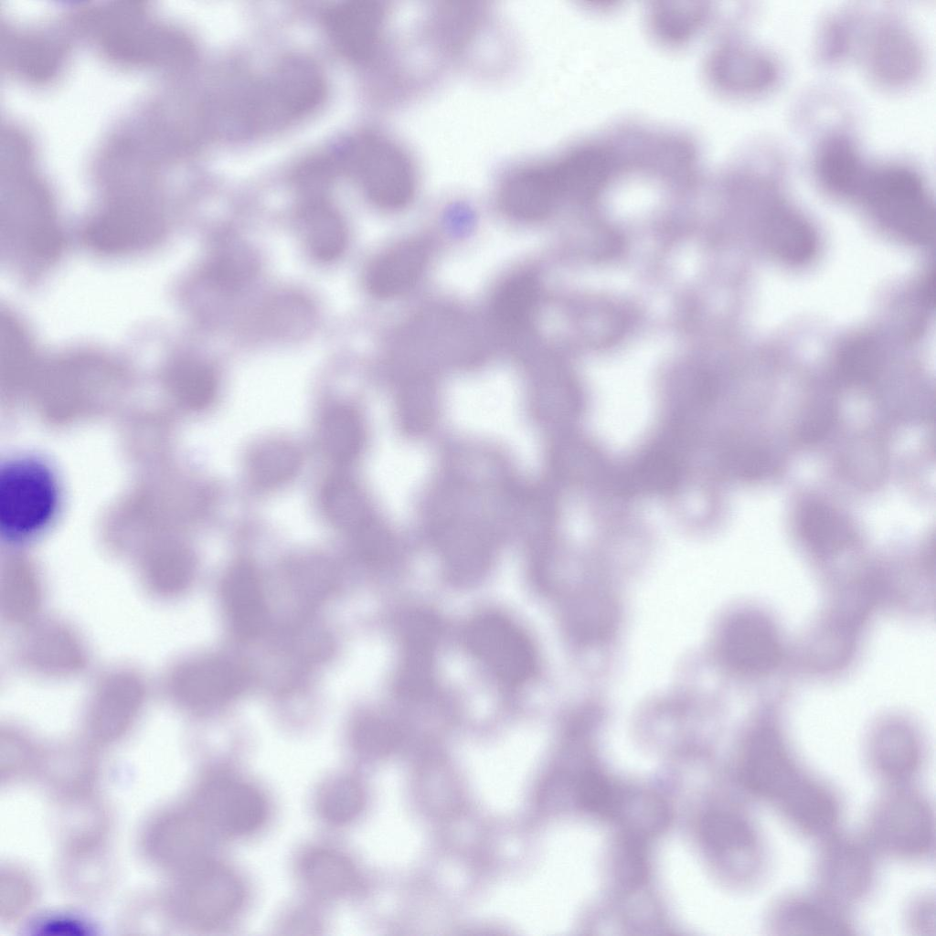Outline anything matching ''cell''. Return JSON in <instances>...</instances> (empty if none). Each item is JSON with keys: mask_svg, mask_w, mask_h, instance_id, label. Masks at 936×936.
I'll return each mask as SVG.
<instances>
[{"mask_svg": "<svg viewBox=\"0 0 936 936\" xmlns=\"http://www.w3.org/2000/svg\"><path fill=\"white\" fill-rule=\"evenodd\" d=\"M2 249L27 266L42 267L62 248V233L45 189L22 179L9 185L1 203Z\"/></svg>", "mask_w": 936, "mask_h": 936, "instance_id": "cell-3", "label": "cell"}, {"mask_svg": "<svg viewBox=\"0 0 936 936\" xmlns=\"http://www.w3.org/2000/svg\"><path fill=\"white\" fill-rule=\"evenodd\" d=\"M560 198L550 161L512 170L502 181L498 193L504 211L523 221L545 217Z\"/></svg>", "mask_w": 936, "mask_h": 936, "instance_id": "cell-16", "label": "cell"}, {"mask_svg": "<svg viewBox=\"0 0 936 936\" xmlns=\"http://www.w3.org/2000/svg\"><path fill=\"white\" fill-rule=\"evenodd\" d=\"M301 872L304 881L324 895H341L350 891L356 882L351 861L331 849H314L302 859Z\"/></svg>", "mask_w": 936, "mask_h": 936, "instance_id": "cell-27", "label": "cell"}, {"mask_svg": "<svg viewBox=\"0 0 936 936\" xmlns=\"http://www.w3.org/2000/svg\"><path fill=\"white\" fill-rule=\"evenodd\" d=\"M164 229L162 218L154 208L141 200L122 199L92 218L84 238L100 252L123 254L154 245Z\"/></svg>", "mask_w": 936, "mask_h": 936, "instance_id": "cell-9", "label": "cell"}, {"mask_svg": "<svg viewBox=\"0 0 936 936\" xmlns=\"http://www.w3.org/2000/svg\"><path fill=\"white\" fill-rule=\"evenodd\" d=\"M323 21L332 42L344 56L364 61L371 58L377 48L385 9L378 1H345L327 8Z\"/></svg>", "mask_w": 936, "mask_h": 936, "instance_id": "cell-15", "label": "cell"}, {"mask_svg": "<svg viewBox=\"0 0 936 936\" xmlns=\"http://www.w3.org/2000/svg\"><path fill=\"white\" fill-rule=\"evenodd\" d=\"M934 813L920 793L903 788L887 792L868 820L870 846L898 858L920 859L933 853Z\"/></svg>", "mask_w": 936, "mask_h": 936, "instance_id": "cell-6", "label": "cell"}, {"mask_svg": "<svg viewBox=\"0 0 936 936\" xmlns=\"http://www.w3.org/2000/svg\"><path fill=\"white\" fill-rule=\"evenodd\" d=\"M857 193L877 219L901 238L917 243L931 239L933 207L920 177L911 169L867 167Z\"/></svg>", "mask_w": 936, "mask_h": 936, "instance_id": "cell-5", "label": "cell"}, {"mask_svg": "<svg viewBox=\"0 0 936 936\" xmlns=\"http://www.w3.org/2000/svg\"><path fill=\"white\" fill-rule=\"evenodd\" d=\"M824 839L816 863L820 891L841 903L862 899L875 875L869 844L834 834Z\"/></svg>", "mask_w": 936, "mask_h": 936, "instance_id": "cell-10", "label": "cell"}, {"mask_svg": "<svg viewBox=\"0 0 936 936\" xmlns=\"http://www.w3.org/2000/svg\"><path fill=\"white\" fill-rule=\"evenodd\" d=\"M739 777L750 792L773 805L801 834L821 837L839 822L837 797L802 769L773 726L757 727L750 735Z\"/></svg>", "mask_w": 936, "mask_h": 936, "instance_id": "cell-1", "label": "cell"}, {"mask_svg": "<svg viewBox=\"0 0 936 936\" xmlns=\"http://www.w3.org/2000/svg\"><path fill=\"white\" fill-rule=\"evenodd\" d=\"M58 57L57 48L35 41L21 45L18 60L19 66H23L27 72L43 76L52 72Z\"/></svg>", "mask_w": 936, "mask_h": 936, "instance_id": "cell-39", "label": "cell"}, {"mask_svg": "<svg viewBox=\"0 0 936 936\" xmlns=\"http://www.w3.org/2000/svg\"><path fill=\"white\" fill-rule=\"evenodd\" d=\"M909 914L912 929L919 930L921 933L923 930H926V933H928V929H933V899L930 900L928 898L919 899L912 905Z\"/></svg>", "mask_w": 936, "mask_h": 936, "instance_id": "cell-41", "label": "cell"}, {"mask_svg": "<svg viewBox=\"0 0 936 936\" xmlns=\"http://www.w3.org/2000/svg\"><path fill=\"white\" fill-rule=\"evenodd\" d=\"M59 488L48 466L33 458L8 461L0 472V531L25 541L50 526L58 511Z\"/></svg>", "mask_w": 936, "mask_h": 936, "instance_id": "cell-4", "label": "cell"}, {"mask_svg": "<svg viewBox=\"0 0 936 936\" xmlns=\"http://www.w3.org/2000/svg\"><path fill=\"white\" fill-rule=\"evenodd\" d=\"M797 529L805 544L822 556L835 554L854 541V532L847 521L834 508L817 501L802 506Z\"/></svg>", "mask_w": 936, "mask_h": 936, "instance_id": "cell-24", "label": "cell"}, {"mask_svg": "<svg viewBox=\"0 0 936 936\" xmlns=\"http://www.w3.org/2000/svg\"><path fill=\"white\" fill-rule=\"evenodd\" d=\"M322 441L328 455L339 463H350L361 445V427L356 414L347 407L335 406L324 416Z\"/></svg>", "mask_w": 936, "mask_h": 936, "instance_id": "cell-32", "label": "cell"}, {"mask_svg": "<svg viewBox=\"0 0 936 936\" xmlns=\"http://www.w3.org/2000/svg\"><path fill=\"white\" fill-rule=\"evenodd\" d=\"M623 787L594 769H586L576 782L578 804L586 812L612 819Z\"/></svg>", "mask_w": 936, "mask_h": 936, "instance_id": "cell-35", "label": "cell"}, {"mask_svg": "<svg viewBox=\"0 0 936 936\" xmlns=\"http://www.w3.org/2000/svg\"><path fill=\"white\" fill-rule=\"evenodd\" d=\"M243 895V887L234 873L220 866H211L193 882L189 908L199 922L217 924L236 913Z\"/></svg>", "mask_w": 936, "mask_h": 936, "instance_id": "cell-21", "label": "cell"}, {"mask_svg": "<svg viewBox=\"0 0 936 936\" xmlns=\"http://www.w3.org/2000/svg\"><path fill=\"white\" fill-rule=\"evenodd\" d=\"M430 249L422 240L402 242L378 256L366 275L368 291L381 298L394 297L411 288L423 274Z\"/></svg>", "mask_w": 936, "mask_h": 936, "instance_id": "cell-20", "label": "cell"}, {"mask_svg": "<svg viewBox=\"0 0 936 936\" xmlns=\"http://www.w3.org/2000/svg\"><path fill=\"white\" fill-rule=\"evenodd\" d=\"M702 840L709 852L739 878H751L760 868L762 847L752 823L730 810L707 813L701 822Z\"/></svg>", "mask_w": 936, "mask_h": 936, "instance_id": "cell-13", "label": "cell"}, {"mask_svg": "<svg viewBox=\"0 0 936 936\" xmlns=\"http://www.w3.org/2000/svg\"><path fill=\"white\" fill-rule=\"evenodd\" d=\"M434 627L428 620L418 618L406 633L401 685L407 692L418 694L430 682Z\"/></svg>", "mask_w": 936, "mask_h": 936, "instance_id": "cell-30", "label": "cell"}, {"mask_svg": "<svg viewBox=\"0 0 936 936\" xmlns=\"http://www.w3.org/2000/svg\"><path fill=\"white\" fill-rule=\"evenodd\" d=\"M465 642L472 654L505 684H522L534 673L537 661L532 643L502 615L486 613L473 619L466 629Z\"/></svg>", "mask_w": 936, "mask_h": 936, "instance_id": "cell-8", "label": "cell"}, {"mask_svg": "<svg viewBox=\"0 0 936 936\" xmlns=\"http://www.w3.org/2000/svg\"><path fill=\"white\" fill-rule=\"evenodd\" d=\"M301 465V456L288 442L274 441L254 451L250 460L252 480L262 487H274L289 481Z\"/></svg>", "mask_w": 936, "mask_h": 936, "instance_id": "cell-31", "label": "cell"}, {"mask_svg": "<svg viewBox=\"0 0 936 936\" xmlns=\"http://www.w3.org/2000/svg\"><path fill=\"white\" fill-rule=\"evenodd\" d=\"M765 239L776 257L791 264L809 261L816 250V237L810 226L782 209L773 211L768 218Z\"/></svg>", "mask_w": 936, "mask_h": 936, "instance_id": "cell-25", "label": "cell"}, {"mask_svg": "<svg viewBox=\"0 0 936 936\" xmlns=\"http://www.w3.org/2000/svg\"><path fill=\"white\" fill-rule=\"evenodd\" d=\"M364 804L360 784L350 777H337L328 782L318 795V811L322 817L334 824L352 821Z\"/></svg>", "mask_w": 936, "mask_h": 936, "instance_id": "cell-34", "label": "cell"}, {"mask_svg": "<svg viewBox=\"0 0 936 936\" xmlns=\"http://www.w3.org/2000/svg\"><path fill=\"white\" fill-rule=\"evenodd\" d=\"M243 685L244 675L236 665L223 660L208 659L188 668L183 687L188 702L207 707L234 698Z\"/></svg>", "mask_w": 936, "mask_h": 936, "instance_id": "cell-22", "label": "cell"}, {"mask_svg": "<svg viewBox=\"0 0 936 936\" xmlns=\"http://www.w3.org/2000/svg\"><path fill=\"white\" fill-rule=\"evenodd\" d=\"M321 500L326 516L336 526L356 531L363 526L365 511L362 498L348 478H330L323 487Z\"/></svg>", "mask_w": 936, "mask_h": 936, "instance_id": "cell-33", "label": "cell"}, {"mask_svg": "<svg viewBox=\"0 0 936 936\" xmlns=\"http://www.w3.org/2000/svg\"><path fill=\"white\" fill-rule=\"evenodd\" d=\"M177 370L186 390L194 400L204 402L212 396L215 378L207 366L187 359L178 365Z\"/></svg>", "mask_w": 936, "mask_h": 936, "instance_id": "cell-38", "label": "cell"}, {"mask_svg": "<svg viewBox=\"0 0 936 936\" xmlns=\"http://www.w3.org/2000/svg\"><path fill=\"white\" fill-rule=\"evenodd\" d=\"M353 742L356 750L366 754L382 752L388 744L386 728L376 721H363L353 731Z\"/></svg>", "mask_w": 936, "mask_h": 936, "instance_id": "cell-40", "label": "cell"}, {"mask_svg": "<svg viewBox=\"0 0 936 936\" xmlns=\"http://www.w3.org/2000/svg\"><path fill=\"white\" fill-rule=\"evenodd\" d=\"M821 180L841 194L857 193L867 167L849 141L841 137L827 140L816 160Z\"/></svg>", "mask_w": 936, "mask_h": 936, "instance_id": "cell-26", "label": "cell"}, {"mask_svg": "<svg viewBox=\"0 0 936 936\" xmlns=\"http://www.w3.org/2000/svg\"><path fill=\"white\" fill-rule=\"evenodd\" d=\"M324 80L317 66L301 56L282 59L265 79L254 81L253 101L259 130L302 117L322 101Z\"/></svg>", "mask_w": 936, "mask_h": 936, "instance_id": "cell-7", "label": "cell"}, {"mask_svg": "<svg viewBox=\"0 0 936 936\" xmlns=\"http://www.w3.org/2000/svg\"><path fill=\"white\" fill-rule=\"evenodd\" d=\"M118 16L102 20L104 48L112 56L134 61L160 60L186 56L188 46L182 38L145 24L135 8H120Z\"/></svg>", "mask_w": 936, "mask_h": 936, "instance_id": "cell-12", "label": "cell"}, {"mask_svg": "<svg viewBox=\"0 0 936 936\" xmlns=\"http://www.w3.org/2000/svg\"><path fill=\"white\" fill-rule=\"evenodd\" d=\"M538 282L530 272L522 271L506 279L496 290L493 313L497 322L509 328L524 325L537 302Z\"/></svg>", "mask_w": 936, "mask_h": 936, "instance_id": "cell-28", "label": "cell"}, {"mask_svg": "<svg viewBox=\"0 0 936 936\" xmlns=\"http://www.w3.org/2000/svg\"><path fill=\"white\" fill-rule=\"evenodd\" d=\"M819 892L791 895L778 901L770 910L768 929L780 935L854 934L843 903Z\"/></svg>", "mask_w": 936, "mask_h": 936, "instance_id": "cell-14", "label": "cell"}, {"mask_svg": "<svg viewBox=\"0 0 936 936\" xmlns=\"http://www.w3.org/2000/svg\"><path fill=\"white\" fill-rule=\"evenodd\" d=\"M839 359V369L848 383L860 384L868 381L877 370V356L867 341H856L848 345Z\"/></svg>", "mask_w": 936, "mask_h": 936, "instance_id": "cell-36", "label": "cell"}, {"mask_svg": "<svg viewBox=\"0 0 936 936\" xmlns=\"http://www.w3.org/2000/svg\"><path fill=\"white\" fill-rule=\"evenodd\" d=\"M257 260L240 240L227 237L214 251L206 270L209 282L223 290H235L248 282L256 271Z\"/></svg>", "mask_w": 936, "mask_h": 936, "instance_id": "cell-29", "label": "cell"}, {"mask_svg": "<svg viewBox=\"0 0 936 936\" xmlns=\"http://www.w3.org/2000/svg\"><path fill=\"white\" fill-rule=\"evenodd\" d=\"M868 760L877 775L887 782L901 784L920 770L922 748L916 731L908 724L889 721L872 734Z\"/></svg>", "mask_w": 936, "mask_h": 936, "instance_id": "cell-17", "label": "cell"}, {"mask_svg": "<svg viewBox=\"0 0 936 936\" xmlns=\"http://www.w3.org/2000/svg\"><path fill=\"white\" fill-rule=\"evenodd\" d=\"M206 797L210 820L228 834H250L265 821L267 805L263 796L243 782L218 781L210 786Z\"/></svg>", "mask_w": 936, "mask_h": 936, "instance_id": "cell-18", "label": "cell"}, {"mask_svg": "<svg viewBox=\"0 0 936 936\" xmlns=\"http://www.w3.org/2000/svg\"><path fill=\"white\" fill-rule=\"evenodd\" d=\"M224 610L234 633L241 638L258 635L266 622V604L255 569L246 562L234 565L222 584Z\"/></svg>", "mask_w": 936, "mask_h": 936, "instance_id": "cell-19", "label": "cell"}, {"mask_svg": "<svg viewBox=\"0 0 936 936\" xmlns=\"http://www.w3.org/2000/svg\"><path fill=\"white\" fill-rule=\"evenodd\" d=\"M719 640L724 661L740 673L766 674L781 660L777 630L769 618L757 612H743L731 617Z\"/></svg>", "mask_w": 936, "mask_h": 936, "instance_id": "cell-11", "label": "cell"}, {"mask_svg": "<svg viewBox=\"0 0 936 936\" xmlns=\"http://www.w3.org/2000/svg\"><path fill=\"white\" fill-rule=\"evenodd\" d=\"M642 839L625 834L616 853V870L623 885L637 886L645 876V862Z\"/></svg>", "mask_w": 936, "mask_h": 936, "instance_id": "cell-37", "label": "cell"}, {"mask_svg": "<svg viewBox=\"0 0 936 936\" xmlns=\"http://www.w3.org/2000/svg\"><path fill=\"white\" fill-rule=\"evenodd\" d=\"M333 159L350 172L367 197L377 206L398 209L414 197L418 174L407 151L376 133L357 136L339 147Z\"/></svg>", "mask_w": 936, "mask_h": 936, "instance_id": "cell-2", "label": "cell"}, {"mask_svg": "<svg viewBox=\"0 0 936 936\" xmlns=\"http://www.w3.org/2000/svg\"><path fill=\"white\" fill-rule=\"evenodd\" d=\"M300 223L305 242L320 261H333L344 251L346 229L339 214L324 197L303 199Z\"/></svg>", "mask_w": 936, "mask_h": 936, "instance_id": "cell-23", "label": "cell"}]
</instances>
